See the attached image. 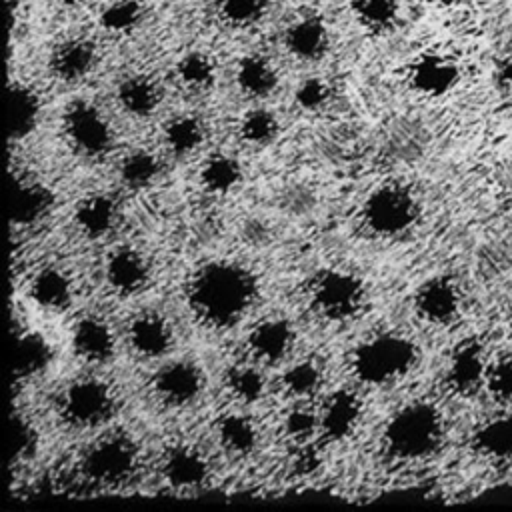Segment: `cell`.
Masks as SVG:
<instances>
[{
    "label": "cell",
    "mask_w": 512,
    "mask_h": 512,
    "mask_svg": "<svg viewBox=\"0 0 512 512\" xmlns=\"http://www.w3.org/2000/svg\"><path fill=\"white\" fill-rule=\"evenodd\" d=\"M256 294V276L234 260H208L192 272L186 284V300L194 318L214 330L238 324L250 312Z\"/></svg>",
    "instance_id": "1"
},
{
    "label": "cell",
    "mask_w": 512,
    "mask_h": 512,
    "mask_svg": "<svg viewBox=\"0 0 512 512\" xmlns=\"http://www.w3.org/2000/svg\"><path fill=\"white\" fill-rule=\"evenodd\" d=\"M444 440V416L436 404L414 400L398 408L386 422L382 444L386 452L404 462L434 454Z\"/></svg>",
    "instance_id": "2"
},
{
    "label": "cell",
    "mask_w": 512,
    "mask_h": 512,
    "mask_svg": "<svg viewBox=\"0 0 512 512\" xmlns=\"http://www.w3.org/2000/svg\"><path fill=\"white\" fill-rule=\"evenodd\" d=\"M416 342L402 332H378L352 350V372L368 386H388L406 378L418 364Z\"/></svg>",
    "instance_id": "3"
},
{
    "label": "cell",
    "mask_w": 512,
    "mask_h": 512,
    "mask_svg": "<svg viewBox=\"0 0 512 512\" xmlns=\"http://www.w3.org/2000/svg\"><path fill=\"white\" fill-rule=\"evenodd\" d=\"M420 218L416 194L398 182L376 186L362 204L364 226L382 238H396L410 232Z\"/></svg>",
    "instance_id": "4"
},
{
    "label": "cell",
    "mask_w": 512,
    "mask_h": 512,
    "mask_svg": "<svg viewBox=\"0 0 512 512\" xmlns=\"http://www.w3.org/2000/svg\"><path fill=\"white\" fill-rule=\"evenodd\" d=\"M116 394L112 386L98 376H80L64 386L58 396V414L80 430L106 424L116 412Z\"/></svg>",
    "instance_id": "5"
},
{
    "label": "cell",
    "mask_w": 512,
    "mask_h": 512,
    "mask_svg": "<svg viewBox=\"0 0 512 512\" xmlns=\"http://www.w3.org/2000/svg\"><path fill=\"white\" fill-rule=\"evenodd\" d=\"M312 308L326 320L346 322L356 318L366 302V286L360 276L342 268L320 270L308 286Z\"/></svg>",
    "instance_id": "6"
},
{
    "label": "cell",
    "mask_w": 512,
    "mask_h": 512,
    "mask_svg": "<svg viewBox=\"0 0 512 512\" xmlns=\"http://www.w3.org/2000/svg\"><path fill=\"white\" fill-rule=\"evenodd\" d=\"M140 454L126 434H106L98 438L82 456V474L98 486H120L138 470Z\"/></svg>",
    "instance_id": "7"
},
{
    "label": "cell",
    "mask_w": 512,
    "mask_h": 512,
    "mask_svg": "<svg viewBox=\"0 0 512 512\" xmlns=\"http://www.w3.org/2000/svg\"><path fill=\"white\" fill-rule=\"evenodd\" d=\"M64 134L68 144L84 158H102L114 142L108 118L88 100H74L68 104L64 112Z\"/></svg>",
    "instance_id": "8"
},
{
    "label": "cell",
    "mask_w": 512,
    "mask_h": 512,
    "mask_svg": "<svg viewBox=\"0 0 512 512\" xmlns=\"http://www.w3.org/2000/svg\"><path fill=\"white\" fill-rule=\"evenodd\" d=\"M464 304L460 284L448 274H436L426 278L414 292V312L430 326L452 324Z\"/></svg>",
    "instance_id": "9"
},
{
    "label": "cell",
    "mask_w": 512,
    "mask_h": 512,
    "mask_svg": "<svg viewBox=\"0 0 512 512\" xmlns=\"http://www.w3.org/2000/svg\"><path fill=\"white\" fill-rule=\"evenodd\" d=\"M150 388L164 406L186 408L202 396L204 374L192 360H172L154 372Z\"/></svg>",
    "instance_id": "10"
},
{
    "label": "cell",
    "mask_w": 512,
    "mask_h": 512,
    "mask_svg": "<svg viewBox=\"0 0 512 512\" xmlns=\"http://www.w3.org/2000/svg\"><path fill=\"white\" fill-rule=\"evenodd\" d=\"M460 64L438 50L422 52L408 68V82L412 90L426 98H442L460 84Z\"/></svg>",
    "instance_id": "11"
},
{
    "label": "cell",
    "mask_w": 512,
    "mask_h": 512,
    "mask_svg": "<svg viewBox=\"0 0 512 512\" xmlns=\"http://www.w3.org/2000/svg\"><path fill=\"white\" fill-rule=\"evenodd\" d=\"M490 356L478 338L460 340L446 364V384L452 392L468 396L484 388Z\"/></svg>",
    "instance_id": "12"
},
{
    "label": "cell",
    "mask_w": 512,
    "mask_h": 512,
    "mask_svg": "<svg viewBox=\"0 0 512 512\" xmlns=\"http://www.w3.org/2000/svg\"><path fill=\"white\" fill-rule=\"evenodd\" d=\"M174 340L170 320L156 310H144L128 324V344L142 358H164L174 348Z\"/></svg>",
    "instance_id": "13"
},
{
    "label": "cell",
    "mask_w": 512,
    "mask_h": 512,
    "mask_svg": "<svg viewBox=\"0 0 512 512\" xmlns=\"http://www.w3.org/2000/svg\"><path fill=\"white\" fill-rule=\"evenodd\" d=\"M294 340V326L286 318L270 316L250 328L246 336V346L256 362L276 364L290 354V350L294 348Z\"/></svg>",
    "instance_id": "14"
},
{
    "label": "cell",
    "mask_w": 512,
    "mask_h": 512,
    "mask_svg": "<svg viewBox=\"0 0 512 512\" xmlns=\"http://www.w3.org/2000/svg\"><path fill=\"white\" fill-rule=\"evenodd\" d=\"M162 478L180 490L202 486L210 476L208 456L194 444H174L162 456Z\"/></svg>",
    "instance_id": "15"
},
{
    "label": "cell",
    "mask_w": 512,
    "mask_h": 512,
    "mask_svg": "<svg viewBox=\"0 0 512 512\" xmlns=\"http://www.w3.org/2000/svg\"><path fill=\"white\" fill-rule=\"evenodd\" d=\"M362 418V400L354 390L332 392L320 410V434L328 442H342L352 436Z\"/></svg>",
    "instance_id": "16"
},
{
    "label": "cell",
    "mask_w": 512,
    "mask_h": 512,
    "mask_svg": "<svg viewBox=\"0 0 512 512\" xmlns=\"http://www.w3.org/2000/svg\"><path fill=\"white\" fill-rule=\"evenodd\" d=\"M106 284L120 296L138 294L150 278L148 260L134 248H114L104 260Z\"/></svg>",
    "instance_id": "17"
},
{
    "label": "cell",
    "mask_w": 512,
    "mask_h": 512,
    "mask_svg": "<svg viewBox=\"0 0 512 512\" xmlns=\"http://www.w3.org/2000/svg\"><path fill=\"white\" fill-rule=\"evenodd\" d=\"M54 206V194L38 180L22 176L12 178L10 188V222L12 226L26 228L42 222Z\"/></svg>",
    "instance_id": "18"
},
{
    "label": "cell",
    "mask_w": 512,
    "mask_h": 512,
    "mask_svg": "<svg viewBox=\"0 0 512 512\" xmlns=\"http://www.w3.org/2000/svg\"><path fill=\"white\" fill-rule=\"evenodd\" d=\"M72 350L86 362L102 364L114 356L116 336L108 320L100 316H82L70 334Z\"/></svg>",
    "instance_id": "19"
},
{
    "label": "cell",
    "mask_w": 512,
    "mask_h": 512,
    "mask_svg": "<svg viewBox=\"0 0 512 512\" xmlns=\"http://www.w3.org/2000/svg\"><path fill=\"white\" fill-rule=\"evenodd\" d=\"M42 102L38 92L22 82L8 88L6 98V126L10 142H22L34 134L40 124Z\"/></svg>",
    "instance_id": "20"
},
{
    "label": "cell",
    "mask_w": 512,
    "mask_h": 512,
    "mask_svg": "<svg viewBox=\"0 0 512 512\" xmlns=\"http://www.w3.org/2000/svg\"><path fill=\"white\" fill-rule=\"evenodd\" d=\"M30 300L48 312H62L74 300V280L60 266H44L28 282Z\"/></svg>",
    "instance_id": "21"
},
{
    "label": "cell",
    "mask_w": 512,
    "mask_h": 512,
    "mask_svg": "<svg viewBox=\"0 0 512 512\" xmlns=\"http://www.w3.org/2000/svg\"><path fill=\"white\" fill-rule=\"evenodd\" d=\"M54 360V346L50 338L42 332L26 330L20 332L14 342V356H12V372L14 378L24 382L30 378L40 376L50 368Z\"/></svg>",
    "instance_id": "22"
},
{
    "label": "cell",
    "mask_w": 512,
    "mask_h": 512,
    "mask_svg": "<svg viewBox=\"0 0 512 512\" xmlns=\"http://www.w3.org/2000/svg\"><path fill=\"white\" fill-rule=\"evenodd\" d=\"M284 46L298 60H320L330 46V34L324 20L318 16H302L294 20L284 34Z\"/></svg>",
    "instance_id": "23"
},
{
    "label": "cell",
    "mask_w": 512,
    "mask_h": 512,
    "mask_svg": "<svg viewBox=\"0 0 512 512\" xmlns=\"http://www.w3.org/2000/svg\"><path fill=\"white\" fill-rule=\"evenodd\" d=\"M472 448L488 460H512V410L504 408L476 426L472 432Z\"/></svg>",
    "instance_id": "24"
},
{
    "label": "cell",
    "mask_w": 512,
    "mask_h": 512,
    "mask_svg": "<svg viewBox=\"0 0 512 512\" xmlns=\"http://www.w3.org/2000/svg\"><path fill=\"white\" fill-rule=\"evenodd\" d=\"M96 48L86 38H70L58 44L50 56L52 74L62 82H78L86 78L96 64Z\"/></svg>",
    "instance_id": "25"
},
{
    "label": "cell",
    "mask_w": 512,
    "mask_h": 512,
    "mask_svg": "<svg viewBox=\"0 0 512 512\" xmlns=\"http://www.w3.org/2000/svg\"><path fill=\"white\" fill-rule=\"evenodd\" d=\"M118 208L106 194H88L74 208V224L86 238H102L116 224Z\"/></svg>",
    "instance_id": "26"
},
{
    "label": "cell",
    "mask_w": 512,
    "mask_h": 512,
    "mask_svg": "<svg viewBox=\"0 0 512 512\" xmlns=\"http://www.w3.org/2000/svg\"><path fill=\"white\" fill-rule=\"evenodd\" d=\"M220 446L234 456H248L256 450L260 434L254 420L242 412H226L216 422Z\"/></svg>",
    "instance_id": "27"
},
{
    "label": "cell",
    "mask_w": 512,
    "mask_h": 512,
    "mask_svg": "<svg viewBox=\"0 0 512 512\" xmlns=\"http://www.w3.org/2000/svg\"><path fill=\"white\" fill-rule=\"evenodd\" d=\"M160 98L162 96L158 84L142 74L124 78L116 90V100L120 108L134 118L152 116L160 104Z\"/></svg>",
    "instance_id": "28"
},
{
    "label": "cell",
    "mask_w": 512,
    "mask_h": 512,
    "mask_svg": "<svg viewBox=\"0 0 512 512\" xmlns=\"http://www.w3.org/2000/svg\"><path fill=\"white\" fill-rule=\"evenodd\" d=\"M236 84L250 98H266L278 86V72L264 56L248 54L236 66Z\"/></svg>",
    "instance_id": "29"
},
{
    "label": "cell",
    "mask_w": 512,
    "mask_h": 512,
    "mask_svg": "<svg viewBox=\"0 0 512 512\" xmlns=\"http://www.w3.org/2000/svg\"><path fill=\"white\" fill-rule=\"evenodd\" d=\"M206 138V128L202 120L194 114H178L164 124L162 142L166 150L174 156L194 154Z\"/></svg>",
    "instance_id": "30"
},
{
    "label": "cell",
    "mask_w": 512,
    "mask_h": 512,
    "mask_svg": "<svg viewBox=\"0 0 512 512\" xmlns=\"http://www.w3.org/2000/svg\"><path fill=\"white\" fill-rule=\"evenodd\" d=\"M242 176H244V172H242L240 162L234 156L222 154V152L208 156L202 162L200 172H198V178H200V184L204 186V190L210 194H218V196L234 192L240 186Z\"/></svg>",
    "instance_id": "31"
},
{
    "label": "cell",
    "mask_w": 512,
    "mask_h": 512,
    "mask_svg": "<svg viewBox=\"0 0 512 512\" xmlns=\"http://www.w3.org/2000/svg\"><path fill=\"white\" fill-rule=\"evenodd\" d=\"M160 160L150 150H132L128 152L118 166V176L124 186L132 190L148 188L160 176Z\"/></svg>",
    "instance_id": "32"
},
{
    "label": "cell",
    "mask_w": 512,
    "mask_h": 512,
    "mask_svg": "<svg viewBox=\"0 0 512 512\" xmlns=\"http://www.w3.org/2000/svg\"><path fill=\"white\" fill-rule=\"evenodd\" d=\"M224 380L230 394L244 404L258 402L266 394V378L256 364H234Z\"/></svg>",
    "instance_id": "33"
},
{
    "label": "cell",
    "mask_w": 512,
    "mask_h": 512,
    "mask_svg": "<svg viewBox=\"0 0 512 512\" xmlns=\"http://www.w3.org/2000/svg\"><path fill=\"white\" fill-rule=\"evenodd\" d=\"M322 382H324L322 366L310 358L290 364L280 378L282 388L294 398H308L316 394Z\"/></svg>",
    "instance_id": "34"
},
{
    "label": "cell",
    "mask_w": 512,
    "mask_h": 512,
    "mask_svg": "<svg viewBox=\"0 0 512 512\" xmlns=\"http://www.w3.org/2000/svg\"><path fill=\"white\" fill-rule=\"evenodd\" d=\"M240 138L250 146H268L278 138V116L266 108H252L240 120Z\"/></svg>",
    "instance_id": "35"
},
{
    "label": "cell",
    "mask_w": 512,
    "mask_h": 512,
    "mask_svg": "<svg viewBox=\"0 0 512 512\" xmlns=\"http://www.w3.org/2000/svg\"><path fill=\"white\" fill-rule=\"evenodd\" d=\"M354 18L372 32H384L394 26L398 18V0H350Z\"/></svg>",
    "instance_id": "36"
},
{
    "label": "cell",
    "mask_w": 512,
    "mask_h": 512,
    "mask_svg": "<svg viewBox=\"0 0 512 512\" xmlns=\"http://www.w3.org/2000/svg\"><path fill=\"white\" fill-rule=\"evenodd\" d=\"M176 76L190 90H208L216 80V66L208 54L192 50L178 60Z\"/></svg>",
    "instance_id": "37"
},
{
    "label": "cell",
    "mask_w": 512,
    "mask_h": 512,
    "mask_svg": "<svg viewBox=\"0 0 512 512\" xmlns=\"http://www.w3.org/2000/svg\"><path fill=\"white\" fill-rule=\"evenodd\" d=\"M40 446V432L36 424L22 412L10 418V462L22 464L34 458Z\"/></svg>",
    "instance_id": "38"
},
{
    "label": "cell",
    "mask_w": 512,
    "mask_h": 512,
    "mask_svg": "<svg viewBox=\"0 0 512 512\" xmlns=\"http://www.w3.org/2000/svg\"><path fill=\"white\" fill-rule=\"evenodd\" d=\"M484 390L504 408H512V354L490 358Z\"/></svg>",
    "instance_id": "39"
},
{
    "label": "cell",
    "mask_w": 512,
    "mask_h": 512,
    "mask_svg": "<svg viewBox=\"0 0 512 512\" xmlns=\"http://www.w3.org/2000/svg\"><path fill=\"white\" fill-rule=\"evenodd\" d=\"M144 16V8L136 0H116L108 4L100 14V24L104 30L114 34H126L134 30Z\"/></svg>",
    "instance_id": "40"
},
{
    "label": "cell",
    "mask_w": 512,
    "mask_h": 512,
    "mask_svg": "<svg viewBox=\"0 0 512 512\" xmlns=\"http://www.w3.org/2000/svg\"><path fill=\"white\" fill-rule=\"evenodd\" d=\"M270 0H218L222 20L232 26H250L262 20Z\"/></svg>",
    "instance_id": "41"
},
{
    "label": "cell",
    "mask_w": 512,
    "mask_h": 512,
    "mask_svg": "<svg viewBox=\"0 0 512 512\" xmlns=\"http://www.w3.org/2000/svg\"><path fill=\"white\" fill-rule=\"evenodd\" d=\"M284 432L296 442H306L314 432H320V416L306 406H292L284 416Z\"/></svg>",
    "instance_id": "42"
},
{
    "label": "cell",
    "mask_w": 512,
    "mask_h": 512,
    "mask_svg": "<svg viewBox=\"0 0 512 512\" xmlns=\"http://www.w3.org/2000/svg\"><path fill=\"white\" fill-rule=\"evenodd\" d=\"M294 100L302 110L316 112V110L324 108L326 102L330 100V86L322 78H316V76L306 78L298 84V88L294 92Z\"/></svg>",
    "instance_id": "43"
},
{
    "label": "cell",
    "mask_w": 512,
    "mask_h": 512,
    "mask_svg": "<svg viewBox=\"0 0 512 512\" xmlns=\"http://www.w3.org/2000/svg\"><path fill=\"white\" fill-rule=\"evenodd\" d=\"M492 80L502 94H512V54H506L496 60Z\"/></svg>",
    "instance_id": "44"
},
{
    "label": "cell",
    "mask_w": 512,
    "mask_h": 512,
    "mask_svg": "<svg viewBox=\"0 0 512 512\" xmlns=\"http://www.w3.org/2000/svg\"><path fill=\"white\" fill-rule=\"evenodd\" d=\"M246 238L250 242H266L268 238V232H266V226L260 222V220H254V222H248V230H246Z\"/></svg>",
    "instance_id": "45"
},
{
    "label": "cell",
    "mask_w": 512,
    "mask_h": 512,
    "mask_svg": "<svg viewBox=\"0 0 512 512\" xmlns=\"http://www.w3.org/2000/svg\"><path fill=\"white\" fill-rule=\"evenodd\" d=\"M56 2L62 6H76L80 0H56Z\"/></svg>",
    "instance_id": "46"
}]
</instances>
